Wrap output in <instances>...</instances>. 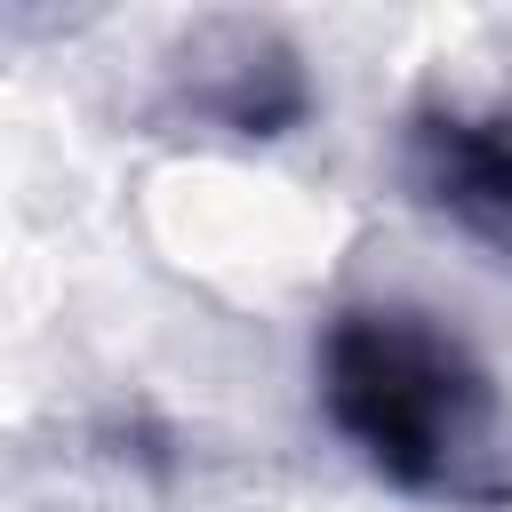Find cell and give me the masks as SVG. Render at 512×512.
Instances as JSON below:
<instances>
[{
    "instance_id": "obj_1",
    "label": "cell",
    "mask_w": 512,
    "mask_h": 512,
    "mask_svg": "<svg viewBox=\"0 0 512 512\" xmlns=\"http://www.w3.org/2000/svg\"><path fill=\"white\" fill-rule=\"evenodd\" d=\"M312 368L336 440L384 488L456 512L512 504V408L488 360L440 312L400 296L336 304Z\"/></svg>"
},
{
    "instance_id": "obj_2",
    "label": "cell",
    "mask_w": 512,
    "mask_h": 512,
    "mask_svg": "<svg viewBox=\"0 0 512 512\" xmlns=\"http://www.w3.org/2000/svg\"><path fill=\"white\" fill-rule=\"evenodd\" d=\"M160 112L216 128L232 144H280L312 120V72L304 48L272 16H192L160 48Z\"/></svg>"
},
{
    "instance_id": "obj_3",
    "label": "cell",
    "mask_w": 512,
    "mask_h": 512,
    "mask_svg": "<svg viewBox=\"0 0 512 512\" xmlns=\"http://www.w3.org/2000/svg\"><path fill=\"white\" fill-rule=\"evenodd\" d=\"M400 184L424 216L512 264V112L424 96L400 120Z\"/></svg>"
}]
</instances>
